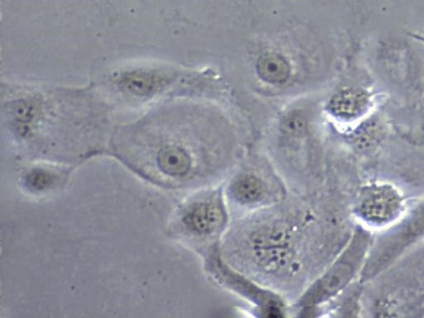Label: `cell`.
<instances>
[{
    "label": "cell",
    "instance_id": "cell-1",
    "mask_svg": "<svg viewBox=\"0 0 424 318\" xmlns=\"http://www.w3.org/2000/svg\"><path fill=\"white\" fill-rule=\"evenodd\" d=\"M319 205V194H290L275 207L235 220L222 242L224 256L294 301L328 266Z\"/></svg>",
    "mask_w": 424,
    "mask_h": 318
},
{
    "label": "cell",
    "instance_id": "cell-2",
    "mask_svg": "<svg viewBox=\"0 0 424 318\" xmlns=\"http://www.w3.org/2000/svg\"><path fill=\"white\" fill-rule=\"evenodd\" d=\"M374 233L357 224L328 266L291 302V316L316 317L328 305L359 280Z\"/></svg>",
    "mask_w": 424,
    "mask_h": 318
},
{
    "label": "cell",
    "instance_id": "cell-3",
    "mask_svg": "<svg viewBox=\"0 0 424 318\" xmlns=\"http://www.w3.org/2000/svg\"><path fill=\"white\" fill-rule=\"evenodd\" d=\"M231 224L222 183L193 190L175 213L173 229L177 237L202 256L222 244Z\"/></svg>",
    "mask_w": 424,
    "mask_h": 318
},
{
    "label": "cell",
    "instance_id": "cell-4",
    "mask_svg": "<svg viewBox=\"0 0 424 318\" xmlns=\"http://www.w3.org/2000/svg\"><path fill=\"white\" fill-rule=\"evenodd\" d=\"M202 266L207 277L217 285L241 298L253 317L285 318L291 317L290 302L272 288L253 280L227 261L222 244L203 253Z\"/></svg>",
    "mask_w": 424,
    "mask_h": 318
},
{
    "label": "cell",
    "instance_id": "cell-5",
    "mask_svg": "<svg viewBox=\"0 0 424 318\" xmlns=\"http://www.w3.org/2000/svg\"><path fill=\"white\" fill-rule=\"evenodd\" d=\"M424 241V199L409 205L391 227L375 233L359 278L365 285L382 276L409 249Z\"/></svg>",
    "mask_w": 424,
    "mask_h": 318
},
{
    "label": "cell",
    "instance_id": "cell-6",
    "mask_svg": "<svg viewBox=\"0 0 424 318\" xmlns=\"http://www.w3.org/2000/svg\"><path fill=\"white\" fill-rule=\"evenodd\" d=\"M223 186L232 222L275 207L290 194L281 176L270 170L252 167L229 174Z\"/></svg>",
    "mask_w": 424,
    "mask_h": 318
},
{
    "label": "cell",
    "instance_id": "cell-7",
    "mask_svg": "<svg viewBox=\"0 0 424 318\" xmlns=\"http://www.w3.org/2000/svg\"><path fill=\"white\" fill-rule=\"evenodd\" d=\"M408 207L406 195L398 186L372 181L360 187L352 213L357 224L375 234L397 222Z\"/></svg>",
    "mask_w": 424,
    "mask_h": 318
},
{
    "label": "cell",
    "instance_id": "cell-8",
    "mask_svg": "<svg viewBox=\"0 0 424 318\" xmlns=\"http://www.w3.org/2000/svg\"><path fill=\"white\" fill-rule=\"evenodd\" d=\"M368 104L367 93L359 89H348L335 96L330 107L338 118L352 120L362 115Z\"/></svg>",
    "mask_w": 424,
    "mask_h": 318
},
{
    "label": "cell",
    "instance_id": "cell-9",
    "mask_svg": "<svg viewBox=\"0 0 424 318\" xmlns=\"http://www.w3.org/2000/svg\"><path fill=\"white\" fill-rule=\"evenodd\" d=\"M258 73L270 83H280L289 77L290 65L285 58L277 53H268L260 58L257 64Z\"/></svg>",
    "mask_w": 424,
    "mask_h": 318
}]
</instances>
